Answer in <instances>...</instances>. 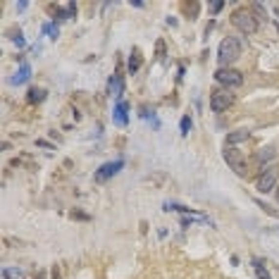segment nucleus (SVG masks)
<instances>
[{"instance_id": "obj_8", "label": "nucleus", "mask_w": 279, "mask_h": 279, "mask_svg": "<svg viewBox=\"0 0 279 279\" xmlns=\"http://www.w3.org/2000/svg\"><path fill=\"white\" fill-rule=\"evenodd\" d=\"M112 122H115L117 127H127L129 124V103L127 100H117V103H115Z\"/></svg>"}, {"instance_id": "obj_2", "label": "nucleus", "mask_w": 279, "mask_h": 279, "mask_svg": "<svg viewBox=\"0 0 279 279\" xmlns=\"http://www.w3.org/2000/svg\"><path fill=\"white\" fill-rule=\"evenodd\" d=\"M232 24L241 34H256L258 31V20L253 15V7H239L232 12Z\"/></svg>"}, {"instance_id": "obj_15", "label": "nucleus", "mask_w": 279, "mask_h": 279, "mask_svg": "<svg viewBox=\"0 0 279 279\" xmlns=\"http://www.w3.org/2000/svg\"><path fill=\"white\" fill-rule=\"evenodd\" d=\"M129 74H136L139 69H141V53L139 50H134L131 55H129Z\"/></svg>"}, {"instance_id": "obj_16", "label": "nucleus", "mask_w": 279, "mask_h": 279, "mask_svg": "<svg viewBox=\"0 0 279 279\" xmlns=\"http://www.w3.org/2000/svg\"><path fill=\"white\" fill-rule=\"evenodd\" d=\"M122 88H124V84H122V79L115 74V77H110V96H115L117 100H120V93H122Z\"/></svg>"}, {"instance_id": "obj_5", "label": "nucleus", "mask_w": 279, "mask_h": 279, "mask_svg": "<svg viewBox=\"0 0 279 279\" xmlns=\"http://www.w3.org/2000/svg\"><path fill=\"white\" fill-rule=\"evenodd\" d=\"M215 81L219 86H227V88H239L243 84V74L234 69V67H219L215 72Z\"/></svg>"}, {"instance_id": "obj_13", "label": "nucleus", "mask_w": 279, "mask_h": 279, "mask_svg": "<svg viewBox=\"0 0 279 279\" xmlns=\"http://www.w3.org/2000/svg\"><path fill=\"white\" fill-rule=\"evenodd\" d=\"M26 100H29L31 105H39V103L45 100V91H43V88H36V86H31L29 93H26Z\"/></svg>"}, {"instance_id": "obj_6", "label": "nucleus", "mask_w": 279, "mask_h": 279, "mask_svg": "<svg viewBox=\"0 0 279 279\" xmlns=\"http://www.w3.org/2000/svg\"><path fill=\"white\" fill-rule=\"evenodd\" d=\"M232 105H234V93H229L224 88H217L213 93V98H210L213 112H224V110H229Z\"/></svg>"}, {"instance_id": "obj_22", "label": "nucleus", "mask_w": 279, "mask_h": 279, "mask_svg": "<svg viewBox=\"0 0 279 279\" xmlns=\"http://www.w3.org/2000/svg\"><path fill=\"white\" fill-rule=\"evenodd\" d=\"M36 146H45V148H53V146H50L48 141H43V139H39V141H36Z\"/></svg>"}, {"instance_id": "obj_21", "label": "nucleus", "mask_w": 279, "mask_h": 279, "mask_svg": "<svg viewBox=\"0 0 279 279\" xmlns=\"http://www.w3.org/2000/svg\"><path fill=\"white\" fill-rule=\"evenodd\" d=\"M12 41H15V45H20V48H21V45H26V41L21 39L20 34H17V36H12Z\"/></svg>"}, {"instance_id": "obj_20", "label": "nucleus", "mask_w": 279, "mask_h": 279, "mask_svg": "<svg viewBox=\"0 0 279 279\" xmlns=\"http://www.w3.org/2000/svg\"><path fill=\"white\" fill-rule=\"evenodd\" d=\"M208 7H210V12H213V15H217V12H219V10L224 7V2H222V0H213V2H210Z\"/></svg>"}, {"instance_id": "obj_17", "label": "nucleus", "mask_w": 279, "mask_h": 279, "mask_svg": "<svg viewBox=\"0 0 279 279\" xmlns=\"http://www.w3.org/2000/svg\"><path fill=\"white\" fill-rule=\"evenodd\" d=\"M21 277V270L17 267H2V277L0 279H20Z\"/></svg>"}, {"instance_id": "obj_23", "label": "nucleus", "mask_w": 279, "mask_h": 279, "mask_svg": "<svg viewBox=\"0 0 279 279\" xmlns=\"http://www.w3.org/2000/svg\"><path fill=\"white\" fill-rule=\"evenodd\" d=\"M15 7H17V10H20V12H21V10H26V7H29V2H17Z\"/></svg>"}, {"instance_id": "obj_7", "label": "nucleus", "mask_w": 279, "mask_h": 279, "mask_svg": "<svg viewBox=\"0 0 279 279\" xmlns=\"http://www.w3.org/2000/svg\"><path fill=\"white\" fill-rule=\"evenodd\" d=\"M122 167H124V160H122V158H120V160H110V162H105V165H100L98 172H96V181H110L112 177H117V174L122 172Z\"/></svg>"}, {"instance_id": "obj_10", "label": "nucleus", "mask_w": 279, "mask_h": 279, "mask_svg": "<svg viewBox=\"0 0 279 279\" xmlns=\"http://www.w3.org/2000/svg\"><path fill=\"white\" fill-rule=\"evenodd\" d=\"M248 139H251V131H248V129H239V131L227 134L224 146H239V143H243V141H248Z\"/></svg>"}, {"instance_id": "obj_1", "label": "nucleus", "mask_w": 279, "mask_h": 279, "mask_svg": "<svg viewBox=\"0 0 279 279\" xmlns=\"http://www.w3.org/2000/svg\"><path fill=\"white\" fill-rule=\"evenodd\" d=\"M241 53H243L241 39L239 36H227L224 41L219 43V48H217V64L219 67H229L234 60L241 58Z\"/></svg>"}, {"instance_id": "obj_4", "label": "nucleus", "mask_w": 279, "mask_h": 279, "mask_svg": "<svg viewBox=\"0 0 279 279\" xmlns=\"http://www.w3.org/2000/svg\"><path fill=\"white\" fill-rule=\"evenodd\" d=\"M279 181V165H270L267 170L260 172V177H258L256 181V189L258 193H272V189L277 191V184Z\"/></svg>"}, {"instance_id": "obj_19", "label": "nucleus", "mask_w": 279, "mask_h": 279, "mask_svg": "<svg viewBox=\"0 0 279 279\" xmlns=\"http://www.w3.org/2000/svg\"><path fill=\"white\" fill-rule=\"evenodd\" d=\"M258 208H262L267 215H272V217H279V210H275V208H270L267 203H262V200H258Z\"/></svg>"}, {"instance_id": "obj_14", "label": "nucleus", "mask_w": 279, "mask_h": 279, "mask_svg": "<svg viewBox=\"0 0 279 279\" xmlns=\"http://www.w3.org/2000/svg\"><path fill=\"white\" fill-rule=\"evenodd\" d=\"M251 265H253V270H256L258 279H272V277H270V272H267V267H265V262H262L260 258H253V260H251Z\"/></svg>"}, {"instance_id": "obj_11", "label": "nucleus", "mask_w": 279, "mask_h": 279, "mask_svg": "<svg viewBox=\"0 0 279 279\" xmlns=\"http://www.w3.org/2000/svg\"><path fill=\"white\" fill-rule=\"evenodd\" d=\"M29 77H31V64H29V62H21L20 64V72H17L15 77H10V84H12V86H20L21 81H26Z\"/></svg>"}, {"instance_id": "obj_24", "label": "nucleus", "mask_w": 279, "mask_h": 279, "mask_svg": "<svg viewBox=\"0 0 279 279\" xmlns=\"http://www.w3.org/2000/svg\"><path fill=\"white\" fill-rule=\"evenodd\" d=\"M275 196H277V200H279V186H277V191H275Z\"/></svg>"}, {"instance_id": "obj_3", "label": "nucleus", "mask_w": 279, "mask_h": 279, "mask_svg": "<svg viewBox=\"0 0 279 279\" xmlns=\"http://www.w3.org/2000/svg\"><path fill=\"white\" fill-rule=\"evenodd\" d=\"M222 158H224V162H227V165H229V167H232L239 177H246V174H248V162H246L243 153L236 148V146H224Z\"/></svg>"}, {"instance_id": "obj_12", "label": "nucleus", "mask_w": 279, "mask_h": 279, "mask_svg": "<svg viewBox=\"0 0 279 279\" xmlns=\"http://www.w3.org/2000/svg\"><path fill=\"white\" fill-rule=\"evenodd\" d=\"M41 36H48L50 41H55L60 36V24L58 21H45L41 26Z\"/></svg>"}, {"instance_id": "obj_9", "label": "nucleus", "mask_w": 279, "mask_h": 279, "mask_svg": "<svg viewBox=\"0 0 279 279\" xmlns=\"http://www.w3.org/2000/svg\"><path fill=\"white\" fill-rule=\"evenodd\" d=\"M275 155H277V150H275V146H265V148L258 153V165L262 167V170H267L272 162L270 160H275Z\"/></svg>"}, {"instance_id": "obj_18", "label": "nucleus", "mask_w": 279, "mask_h": 279, "mask_svg": "<svg viewBox=\"0 0 279 279\" xmlns=\"http://www.w3.org/2000/svg\"><path fill=\"white\" fill-rule=\"evenodd\" d=\"M179 131H181V136H189V131H191V117H189V115L181 117V122H179Z\"/></svg>"}]
</instances>
